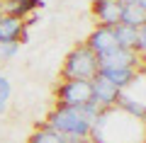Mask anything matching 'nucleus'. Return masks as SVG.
I'll return each instance as SVG.
<instances>
[{"label":"nucleus","mask_w":146,"mask_h":143,"mask_svg":"<svg viewBox=\"0 0 146 143\" xmlns=\"http://www.w3.org/2000/svg\"><path fill=\"white\" fill-rule=\"evenodd\" d=\"M136 56L131 49H122V46H117V49H112V51L102 53V56H98V68L102 71V68H134L136 66Z\"/></svg>","instance_id":"obj_4"},{"label":"nucleus","mask_w":146,"mask_h":143,"mask_svg":"<svg viewBox=\"0 0 146 143\" xmlns=\"http://www.w3.org/2000/svg\"><path fill=\"white\" fill-rule=\"evenodd\" d=\"M10 95H12V85L10 80H7L5 75H0V114L7 109V104H10Z\"/></svg>","instance_id":"obj_14"},{"label":"nucleus","mask_w":146,"mask_h":143,"mask_svg":"<svg viewBox=\"0 0 146 143\" xmlns=\"http://www.w3.org/2000/svg\"><path fill=\"white\" fill-rule=\"evenodd\" d=\"M90 119L80 107H56L46 119V126L66 138V143H88L90 141Z\"/></svg>","instance_id":"obj_1"},{"label":"nucleus","mask_w":146,"mask_h":143,"mask_svg":"<svg viewBox=\"0 0 146 143\" xmlns=\"http://www.w3.org/2000/svg\"><path fill=\"white\" fill-rule=\"evenodd\" d=\"M93 15L98 17L100 27H115L122 17V3L119 0H93Z\"/></svg>","instance_id":"obj_6"},{"label":"nucleus","mask_w":146,"mask_h":143,"mask_svg":"<svg viewBox=\"0 0 146 143\" xmlns=\"http://www.w3.org/2000/svg\"><path fill=\"white\" fill-rule=\"evenodd\" d=\"M0 15H3V3H0Z\"/></svg>","instance_id":"obj_16"},{"label":"nucleus","mask_w":146,"mask_h":143,"mask_svg":"<svg viewBox=\"0 0 146 143\" xmlns=\"http://www.w3.org/2000/svg\"><path fill=\"white\" fill-rule=\"evenodd\" d=\"M25 32V20L12 15H0V41H17Z\"/></svg>","instance_id":"obj_10"},{"label":"nucleus","mask_w":146,"mask_h":143,"mask_svg":"<svg viewBox=\"0 0 146 143\" xmlns=\"http://www.w3.org/2000/svg\"><path fill=\"white\" fill-rule=\"evenodd\" d=\"M58 107H85L93 102V87L90 80H66L56 92Z\"/></svg>","instance_id":"obj_3"},{"label":"nucleus","mask_w":146,"mask_h":143,"mask_svg":"<svg viewBox=\"0 0 146 143\" xmlns=\"http://www.w3.org/2000/svg\"><path fill=\"white\" fill-rule=\"evenodd\" d=\"M98 75H102L107 82H112L117 90H124L136 78V68H102V71H98Z\"/></svg>","instance_id":"obj_8"},{"label":"nucleus","mask_w":146,"mask_h":143,"mask_svg":"<svg viewBox=\"0 0 146 143\" xmlns=\"http://www.w3.org/2000/svg\"><path fill=\"white\" fill-rule=\"evenodd\" d=\"M29 143H66V138L61 133H56L54 129L44 126V129H39V131H34L29 136Z\"/></svg>","instance_id":"obj_13"},{"label":"nucleus","mask_w":146,"mask_h":143,"mask_svg":"<svg viewBox=\"0 0 146 143\" xmlns=\"http://www.w3.org/2000/svg\"><path fill=\"white\" fill-rule=\"evenodd\" d=\"M98 56L90 51L88 46H76L66 56V66H63V78L66 80H93L98 75Z\"/></svg>","instance_id":"obj_2"},{"label":"nucleus","mask_w":146,"mask_h":143,"mask_svg":"<svg viewBox=\"0 0 146 143\" xmlns=\"http://www.w3.org/2000/svg\"><path fill=\"white\" fill-rule=\"evenodd\" d=\"M85 46H88L95 56H102V53H107V51H112V49H117V39H115L112 27H98V29L88 36Z\"/></svg>","instance_id":"obj_7"},{"label":"nucleus","mask_w":146,"mask_h":143,"mask_svg":"<svg viewBox=\"0 0 146 143\" xmlns=\"http://www.w3.org/2000/svg\"><path fill=\"white\" fill-rule=\"evenodd\" d=\"M0 3H3V15H12L20 20H25L32 10L44 5L42 0H0Z\"/></svg>","instance_id":"obj_9"},{"label":"nucleus","mask_w":146,"mask_h":143,"mask_svg":"<svg viewBox=\"0 0 146 143\" xmlns=\"http://www.w3.org/2000/svg\"><path fill=\"white\" fill-rule=\"evenodd\" d=\"M17 49H20V44H17V41H0V61L12 58V56L17 53Z\"/></svg>","instance_id":"obj_15"},{"label":"nucleus","mask_w":146,"mask_h":143,"mask_svg":"<svg viewBox=\"0 0 146 143\" xmlns=\"http://www.w3.org/2000/svg\"><path fill=\"white\" fill-rule=\"evenodd\" d=\"M141 27H129V24H115L112 27V32H115V39H117V46H122V49H131L134 51L136 46V34H139Z\"/></svg>","instance_id":"obj_12"},{"label":"nucleus","mask_w":146,"mask_h":143,"mask_svg":"<svg viewBox=\"0 0 146 143\" xmlns=\"http://www.w3.org/2000/svg\"><path fill=\"white\" fill-rule=\"evenodd\" d=\"M119 22H122V24H129V27H146V7L122 3V17H119Z\"/></svg>","instance_id":"obj_11"},{"label":"nucleus","mask_w":146,"mask_h":143,"mask_svg":"<svg viewBox=\"0 0 146 143\" xmlns=\"http://www.w3.org/2000/svg\"><path fill=\"white\" fill-rule=\"evenodd\" d=\"M90 87H93V102L98 104V107L102 109H110L117 104V95H119V90H117L112 82H107L102 75H95L93 80H90Z\"/></svg>","instance_id":"obj_5"}]
</instances>
